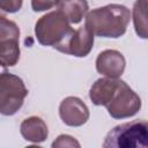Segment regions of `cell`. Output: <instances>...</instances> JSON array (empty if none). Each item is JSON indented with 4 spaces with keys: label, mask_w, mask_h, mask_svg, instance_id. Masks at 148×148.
Returning <instances> with one entry per match:
<instances>
[{
    "label": "cell",
    "mask_w": 148,
    "mask_h": 148,
    "mask_svg": "<svg viewBox=\"0 0 148 148\" xmlns=\"http://www.w3.org/2000/svg\"><path fill=\"white\" fill-rule=\"evenodd\" d=\"M131 20L130 9L119 3H110L91 9L86 14L84 27L94 35L104 38H119Z\"/></svg>",
    "instance_id": "obj_1"
},
{
    "label": "cell",
    "mask_w": 148,
    "mask_h": 148,
    "mask_svg": "<svg viewBox=\"0 0 148 148\" xmlns=\"http://www.w3.org/2000/svg\"><path fill=\"white\" fill-rule=\"evenodd\" d=\"M104 148H146L148 146V124L133 120L114 126L106 134Z\"/></svg>",
    "instance_id": "obj_2"
},
{
    "label": "cell",
    "mask_w": 148,
    "mask_h": 148,
    "mask_svg": "<svg viewBox=\"0 0 148 148\" xmlns=\"http://www.w3.org/2000/svg\"><path fill=\"white\" fill-rule=\"evenodd\" d=\"M73 30L71 23L59 10L46 13L35 24L36 39L43 46L56 47Z\"/></svg>",
    "instance_id": "obj_3"
},
{
    "label": "cell",
    "mask_w": 148,
    "mask_h": 148,
    "mask_svg": "<svg viewBox=\"0 0 148 148\" xmlns=\"http://www.w3.org/2000/svg\"><path fill=\"white\" fill-rule=\"evenodd\" d=\"M28 89L23 80L12 73H5L0 79V114L13 116L23 105Z\"/></svg>",
    "instance_id": "obj_4"
},
{
    "label": "cell",
    "mask_w": 148,
    "mask_h": 148,
    "mask_svg": "<svg viewBox=\"0 0 148 148\" xmlns=\"http://www.w3.org/2000/svg\"><path fill=\"white\" fill-rule=\"evenodd\" d=\"M105 108L113 119H126L140 111L141 98L125 81L119 79Z\"/></svg>",
    "instance_id": "obj_5"
},
{
    "label": "cell",
    "mask_w": 148,
    "mask_h": 148,
    "mask_svg": "<svg viewBox=\"0 0 148 148\" xmlns=\"http://www.w3.org/2000/svg\"><path fill=\"white\" fill-rule=\"evenodd\" d=\"M94 46V35L83 25L77 30H73L59 45L54 49L65 54L77 58L87 57Z\"/></svg>",
    "instance_id": "obj_6"
},
{
    "label": "cell",
    "mask_w": 148,
    "mask_h": 148,
    "mask_svg": "<svg viewBox=\"0 0 148 148\" xmlns=\"http://www.w3.org/2000/svg\"><path fill=\"white\" fill-rule=\"evenodd\" d=\"M59 116L65 125L80 127L88 121L90 112L81 98L68 96L64 98L59 105Z\"/></svg>",
    "instance_id": "obj_7"
},
{
    "label": "cell",
    "mask_w": 148,
    "mask_h": 148,
    "mask_svg": "<svg viewBox=\"0 0 148 148\" xmlns=\"http://www.w3.org/2000/svg\"><path fill=\"white\" fill-rule=\"evenodd\" d=\"M126 67V60L121 52L117 50H104L96 59V71L111 79H118L121 76Z\"/></svg>",
    "instance_id": "obj_8"
},
{
    "label": "cell",
    "mask_w": 148,
    "mask_h": 148,
    "mask_svg": "<svg viewBox=\"0 0 148 148\" xmlns=\"http://www.w3.org/2000/svg\"><path fill=\"white\" fill-rule=\"evenodd\" d=\"M20 132L25 141L32 143H42L49 136V128L46 123L37 116L25 118L21 123Z\"/></svg>",
    "instance_id": "obj_9"
},
{
    "label": "cell",
    "mask_w": 148,
    "mask_h": 148,
    "mask_svg": "<svg viewBox=\"0 0 148 148\" xmlns=\"http://www.w3.org/2000/svg\"><path fill=\"white\" fill-rule=\"evenodd\" d=\"M118 80L119 77L111 79L106 76L96 80L89 90V98L92 104L97 106H105L118 84Z\"/></svg>",
    "instance_id": "obj_10"
},
{
    "label": "cell",
    "mask_w": 148,
    "mask_h": 148,
    "mask_svg": "<svg viewBox=\"0 0 148 148\" xmlns=\"http://www.w3.org/2000/svg\"><path fill=\"white\" fill-rule=\"evenodd\" d=\"M57 7L72 24L80 23L89 9L87 0H58Z\"/></svg>",
    "instance_id": "obj_11"
},
{
    "label": "cell",
    "mask_w": 148,
    "mask_h": 148,
    "mask_svg": "<svg viewBox=\"0 0 148 148\" xmlns=\"http://www.w3.org/2000/svg\"><path fill=\"white\" fill-rule=\"evenodd\" d=\"M133 24L136 35L147 39V0H136L132 10Z\"/></svg>",
    "instance_id": "obj_12"
},
{
    "label": "cell",
    "mask_w": 148,
    "mask_h": 148,
    "mask_svg": "<svg viewBox=\"0 0 148 148\" xmlns=\"http://www.w3.org/2000/svg\"><path fill=\"white\" fill-rule=\"evenodd\" d=\"M21 56L18 39H7L0 43V61L7 66L13 67L15 66Z\"/></svg>",
    "instance_id": "obj_13"
},
{
    "label": "cell",
    "mask_w": 148,
    "mask_h": 148,
    "mask_svg": "<svg viewBox=\"0 0 148 148\" xmlns=\"http://www.w3.org/2000/svg\"><path fill=\"white\" fill-rule=\"evenodd\" d=\"M20 28L18 25L5 16H0V43L7 39H18Z\"/></svg>",
    "instance_id": "obj_14"
},
{
    "label": "cell",
    "mask_w": 148,
    "mask_h": 148,
    "mask_svg": "<svg viewBox=\"0 0 148 148\" xmlns=\"http://www.w3.org/2000/svg\"><path fill=\"white\" fill-rule=\"evenodd\" d=\"M52 148H64V147H69V148H80L81 145L80 142L72 135L68 134H60L53 142H52Z\"/></svg>",
    "instance_id": "obj_15"
},
{
    "label": "cell",
    "mask_w": 148,
    "mask_h": 148,
    "mask_svg": "<svg viewBox=\"0 0 148 148\" xmlns=\"http://www.w3.org/2000/svg\"><path fill=\"white\" fill-rule=\"evenodd\" d=\"M23 5V0H0V16L17 13Z\"/></svg>",
    "instance_id": "obj_16"
},
{
    "label": "cell",
    "mask_w": 148,
    "mask_h": 148,
    "mask_svg": "<svg viewBox=\"0 0 148 148\" xmlns=\"http://www.w3.org/2000/svg\"><path fill=\"white\" fill-rule=\"evenodd\" d=\"M58 5V0H31V8L34 12H45Z\"/></svg>",
    "instance_id": "obj_17"
},
{
    "label": "cell",
    "mask_w": 148,
    "mask_h": 148,
    "mask_svg": "<svg viewBox=\"0 0 148 148\" xmlns=\"http://www.w3.org/2000/svg\"><path fill=\"white\" fill-rule=\"evenodd\" d=\"M8 71H7V66H5L1 61H0V79H1V76L5 74V73H7Z\"/></svg>",
    "instance_id": "obj_18"
}]
</instances>
